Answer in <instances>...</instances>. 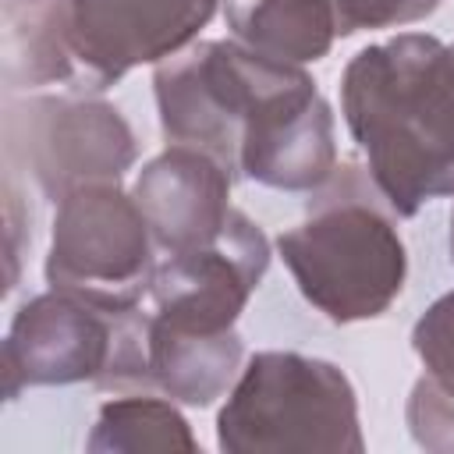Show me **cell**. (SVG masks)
<instances>
[{"instance_id":"obj_17","label":"cell","mask_w":454,"mask_h":454,"mask_svg":"<svg viewBox=\"0 0 454 454\" xmlns=\"http://www.w3.org/2000/svg\"><path fill=\"white\" fill-rule=\"evenodd\" d=\"M440 0H333L337 35L372 32V28H401L429 18Z\"/></svg>"},{"instance_id":"obj_15","label":"cell","mask_w":454,"mask_h":454,"mask_svg":"<svg viewBox=\"0 0 454 454\" xmlns=\"http://www.w3.org/2000/svg\"><path fill=\"white\" fill-rule=\"evenodd\" d=\"M4 74L14 89L78 82L67 0H4Z\"/></svg>"},{"instance_id":"obj_16","label":"cell","mask_w":454,"mask_h":454,"mask_svg":"<svg viewBox=\"0 0 454 454\" xmlns=\"http://www.w3.org/2000/svg\"><path fill=\"white\" fill-rule=\"evenodd\" d=\"M92 454H145V450H184L195 454L199 440L177 401L160 390H131L99 408L96 426L85 440Z\"/></svg>"},{"instance_id":"obj_13","label":"cell","mask_w":454,"mask_h":454,"mask_svg":"<svg viewBox=\"0 0 454 454\" xmlns=\"http://www.w3.org/2000/svg\"><path fill=\"white\" fill-rule=\"evenodd\" d=\"M411 351L426 372L408 394V433L422 450L454 454V291L415 319Z\"/></svg>"},{"instance_id":"obj_1","label":"cell","mask_w":454,"mask_h":454,"mask_svg":"<svg viewBox=\"0 0 454 454\" xmlns=\"http://www.w3.org/2000/svg\"><path fill=\"white\" fill-rule=\"evenodd\" d=\"M340 110L365 170L397 216L454 195V57L426 32L358 50L340 74Z\"/></svg>"},{"instance_id":"obj_7","label":"cell","mask_w":454,"mask_h":454,"mask_svg":"<svg viewBox=\"0 0 454 454\" xmlns=\"http://www.w3.org/2000/svg\"><path fill=\"white\" fill-rule=\"evenodd\" d=\"M11 145L21 142L43 195L60 202L82 184H103L131 170L138 138L124 114L96 96H39L7 121Z\"/></svg>"},{"instance_id":"obj_14","label":"cell","mask_w":454,"mask_h":454,"mask_svg":"<svg viewBox=\"0 0 454 454\" xmlns=\"http://www.w3.org/2000/svg\"><path fill=\"white\" fill-rule=\"evenodd\" d=\"M223 21L241 46L287 64L323 60L337 39L333 0H223Z\"/></svg>"},{"instance_id":"obj_8","label":"cell","mask_w":454,"mask_h":454,"mask_svg":"<svg viewBox=\"0 0 454 454\" xmlns=\"http://www.w3.org/2000/svg\"><path fill=\"white\" fill-rule=\"evenodd\" d=\"M266 270L270 241L262 227L241 209H234L216 241L174 252L156 262L149 284V323L199 337L231 333Z\"/></svg>"},{"instance_id":"obj_5","label":"cell","mask_w":454,"mask_h":454,"mask_svg":"<svg viewBox=\"0 0 454 454\" xmlns=\"http://www.w3.org/2000/svg\"><path fill=\"white\" fill-rule=\"evenodd\" d=\"M156 241L121 184H82L57 202L46 284L85 294L110 309H131L153 284Z\"/></svg>"},{"instance_id":"obj_6","label":"cell","mask_w":454,"mask_h":454,"mask_svg":"<svg viewBox=\"0 0 454 454\" xmlns=\"http://www.w3.org/2000/svg\"><path fill=\"white\" fill-rule=\"evenodd\" d=\"M277 64V57L255 53L238 39L192 43L156 64L153 92L167 142L206 149L238 177L245 121Z\"/></svg>"},{"instance_id":"obj_12","label":"cell","mask_w":454,"mask_h":454,"mask_svg":"<svg viewBox=\"0 0 454 454\" xmlns=\"http://www.w3.org/2000/svg\"><path fill=\"white\" fill-rule=\"evenodd\" d=\"M145 344H149V387L188 408H209L216 397H223L234 387L245 358V344L238 330L199 337L149 323Z\"/></svg>"},{"instance_id":"obj_19","label":"cell","mask_w":454,"mask_h":454,"mask_svg":"<svg viewBox=\"0 0 454 454\" xmlns=\"http://www.w3.org/2000/svg\"><path fill=\"white\" fill-rule=\"evenodd\" d=\"M450 262H454V213H450Z\"/></svg>"},{"instance_id":"obj_20","label":"cell","mask_w":454,"mask_h":454,"mask_svg":"<svg viewBox=\"0 0 454 454\" xmlns=\"http://www.w3.org/2000/svg\"><path fill=\"white\" fill-rule=\"evenodd\" d=\"M450 57H454V46H450Z\"/></svg>"},{"instance_id":"obj_9","label":"cell","mask_w":454,"mask_h":454,"mask_svg":"<svg viewBox=\"0 0 454 454\" xmlns=\"http://www.w3.org/2000/svg\"><path fill=\"white\" fill-rule=\"evenodd\" d=\"M333 170L337 138L330 103L301 64L280 60L245 121L238 177L277 192H316Z\"/></svg>"},{"instance_id":"obj_3","label":"cell","mask_w":454,"mask_h":454,"mask_svg":"<svg viewBox=\"0 0 454 454\" xmlns=\"http://www.w3.org/2000/svg\"><path fill=\"white\" fill-rule=\"evenodd\" d=\"M149 316L110 309L85 294L50 287L28 298L7 330L0 372L4 397L14 401L25 387L96 383L103 390L149 387Z\"/></svg>"},{"instance_id":"obj_2","label":"cell","mask_w":454,"mask_h":454,"mask_svg":"<svg viewBox=\"0 0 454 454\" xmlns=\"http://www.w3.org/2000/svg\"><path fill=\"white\" fill-rule=\"evenodd\" d=\"M309 195L305 220L277 238L301 298L337 326L383 316L408 277L397 213L351 160Z\"/></svg>"},{"instance_id":"obj_18","label":"cell","mask_w":454,"mask_h":454,"mask_svg":"<svg viewBox=\"0 0 454 454\" xmlns=\"http://www.w3.org/2000/svg\"><path fill=\"white\" fill-rule=\"evenodd\" d=\"M4 195H7V287H14V284H18V259H21V252L28 248V238L21 241V234H32V231H28L32 216L21 209L18 192H14L11 181L4 184Z\"/></svg>"},{"instance_id":"obj_10","label":"cell","mask_w":454,"mask_h":454,"mask_svg":"<svg viewBox=\"0 0 454 454\" xmlns=\"http://www.w3.org/2000/svg\"><path fill=\"white\" fill-rule=\"evenodd\" d=\"M220 0H67L78 78L106 89L131 67L188 50Z\"/></svg>"},{"instance_id":"obj_11","label":"cell","mask_w":454,"mask_h":454,"mask_svg":"<svg viewBox=\"0 0 454 454\" xmlns=\"http://www.w3.org/2000/svg\"><path fill=\"white\" fill-rule=\"evenodd\" d=\"M231 184L234 174L216 156L170 142L138 170L131 199L138 202L156 248L174 255L202 248L223 234L234 213Z\"/></svg>"},{"instance_id":"obj_4","label":"cell","mask_w":454,"mask_h":454,"mask_svg":"<svg viewBox=\"0 0 454 454\" xmlns=\"http://www.w3.org/2000/svg\"><path fill=\"white\" fill-rule=\"evenodd\" d=\"M216 447L227 454H362L355 387L326 358L259 351L227 390Z\"/></svg>"}]
</instances>
